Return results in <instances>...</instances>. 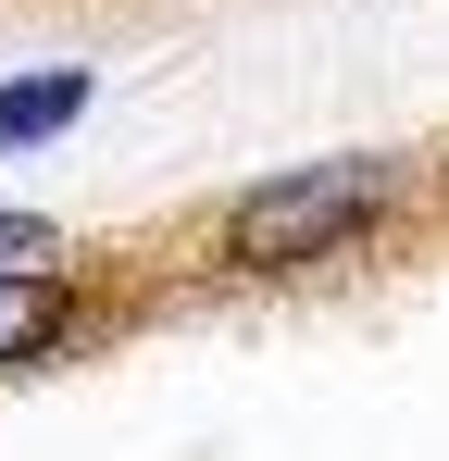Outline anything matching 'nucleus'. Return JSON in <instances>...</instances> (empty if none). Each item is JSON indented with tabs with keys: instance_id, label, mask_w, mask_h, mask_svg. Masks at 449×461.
I'll use <instances>...</instances> for the list:
<instances>
[{
	"instance_id": "obj_2",
	"label": "nucleus",
	"mask_w": 449,
	"mask_h": 461,
	"mask_svg": "<svg viewBox=\"0 0 449 461\" xmlns=\"http://www.w3.org/2000/svg\"><path fill=\"white\" fill-rule=\"evenodd\" d=\"M63 337H75V287L50 262H0V375L13 362H50Z\"/></svg>"
},
{
	"instance_id": "obj_1",
	"label": "nucleus",
	"mask_w": 449,
	"mask_h": 461,
	"mask_svg": "<svg viewBox=\"0 0 449 461\" xmlns=\"http://www.w3.org/2000/svg\"><path fill=\"white\" fill-rule=\"evenodd\" d=\"M387 212H399V162H299L224 212V262L237 275H312V262L362 249Z\"/></svg>"
},
{
	"instance_id": "obj_4",
	"label": "nucleus",
	"mask_w": 449,
	"mask_h": 461,
	"mask_svg": "<svg viewBox=\"0 0 449 461\" xmlns=\"http://www.w3.org/2000/svg\"><path fill=\"white\" fill-rule=\"evenodd\" d=\"M50 249H63V237L38 225V212H13V200H0V262H50Z\"/></svg>"
},
{
	"instance_id": "obj_3",
	"label": "nucleus",
	"mask_w": 449,
	"mask_h": 461,
	"mask_svg": "<svg viewBox=\"0 0 449 461\" xmlns=\"http://www.w3.org/2000/svg\"><path fill=\"white\" fill-rule=\"evenodd\" d=\"M87 113V63H50V76H13L0 87V150H38Z\"/></svg>"
}]
</instances>
